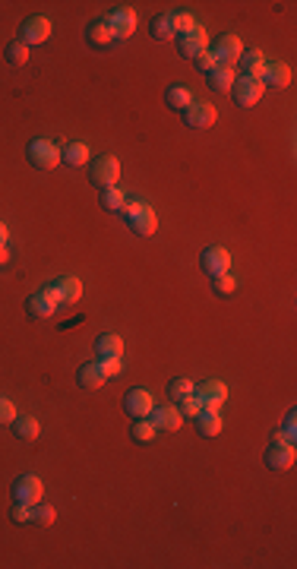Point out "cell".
I'll return each mask as SVG.
<instances>
[{
	"label": "cell",
	"mask_w": 297,
	"mask_h": 569,
	"mask_svg": "<svg viewBox=\"0 0 297 569\" xmlns=\"http://www.w3.org/2000/svg\"><path fill=\"white\" fill-rule=\"evenodd\" d=\"M95 351H98V357H120L124 355V338L114 335V332H105L95 342Z\"/></svg>",
	"instance_id": "cell-20"
},
{
	"label": "cell",
	"mask_w": 297,
	"mask_h": 569,
	"mask_svg": "<svg viewBox=\"0 0 297 569\" xmlns=\"http://www.w3.org/2000/svg\"><path fill=\"white\" fill-rule=\"evenodd\" d=\"M89 178H92V184H95L98 190L117 187V180H120V161L114 159V155H101V159H95L89 165Z\"/></svg>",
	"instance_id": "cell-3"
},
{
	"label": "cell",
	"mask_w": 297,
	"mask_h": 569,
	"mask_svg": "<svg viewBox=\"0 0 297 569\" xmlns=\"http://www.w3.org/2000/svg\"><path fill=\"white\" fill-rule=\"evenodd\" d=\"M155 433H158V427L148 421V418H136V427H133V439H136V443H152Z\"/></svg>",
	"instance_id": "cell-29"
},
{
	"label": "cell",
	"mask_w": 297,
	"mask_h": 569,
	"mask_svg": "<svg viewBox=\"0 0 297 569\" xmlns=\"http://www.w3.org/2000/svg\"><path fill=\"white\" fill-rule=\"evenodd\" d=\"M215 60H219V67H234L240 60V54H244V45H240V38L234 35V32H228V35H221L219 42L212 47Z\"/></svg>",
	"instance_id": "cell-8"
},
{
	"label": "cell",
	"mask_w": 297,
	"mask_h": 569,
	"mask_svg": "<svg viewBox=\"0 0 297 569\" xmlns=\"http://www.w3.org/2000/svg\"><path fill=\"white\" fill-rule=\"evenodd\" d=\"M193 60H197L199 73H206V76H209V73L215 70V67H219V60H215V54H212V51H202L199 57H193Z\"/></svg>",
	"instance_id": "cell-39"
},
{
	"label": "cell",
	"mask_w": 297,
	"mask_h": 569,
	"mask_svg": "<svg viewBox=\"0 0 297 569\" xmlns=\"http://www.w3.org/2000/svg\"><path fill=\"white\" fill-rule=\"evenodd\" d=\"M124 202H127V196H124V190L120 187H105L101 190V209H107V212H120Z\"/></svg>",
	"instance_id": "cell-28"
},
{
	"label": "cell",
	"mask_w": 297,
	"mask_h": 569,
	"mask_svg": "<svg viewBox=\"0 0 297 569\" xmlns=\"http://www.w3.org/2000/svg\"><path fill=\"white\" fill-rule=\"evenodd\" d=\"M107 25H111L114 38H130L136 32V10L133 6H117V10L107 16Z\"/></svg>",
	"instance_id": "cell-12"
},
{
	"label": "cell",
	"mask_w": 297,
	"mask_h": 569,
	"mask_svg": "<svg viewBox=\"0 0 297 569\" xmlns=\"http://www.w3.org/2000/svg\"><path fill=\"white\" fill-rule=\"evenodd\" d=\"M57 307H60V294H57V288H54V284L29 297V314L35 316V320H45V316H51Z\"/></svg>",
	"instance_id": "cell-11"
},
{
	"label": "cell",
	"mask_w": 297,
	"mask_h": 569,
	"mask_svg": "<svg viewBox=\"0 0 297 569\" xmlns=\"http://www.w3.org/2000/svg\"><path fill=\"white\" fill-rule=\"evenodd\" d=\"M105 374H101L98 361L95 364H83L79 367V386H86V389H98V386H105Z\"/></svg>",
	"instance_id": "cell-25"
},
{
	"label": "cell",
	"mask_w": 297,
	"mask_h": 569,
	"mask_svg": "<svg viewBox=\"0 0 297 569\" xmlns=\"http://www.w3.org/2000/svg\"><path fill=\"white\" fill-rule=\"evenodd\" d=\"M152 408H155V398H152V392H148V389L127 392V398H124V411H127V415L148 418V415H152Z\"/></svg>",
	"instance_id": "cell-14"
},
{
	"label": "cell",
	"mask_w": 297,
	"mask_h": 569,
	"mask_svg": "<svg viewBox=\"0 0 297 569\" xmlns=\"http://www.w3.org/2000/svg\"><path fill=\"white\" fill-rule=\"evenodd\" d=\"M197 427L202 437H219L221 433V415L219 411H199L197 415Z\"/></svg>",
	"instance_id": "cell-24"
},
{
	"label": "cell",
	"mask_w": 297,
	"mask_h": 569,
	"mask_svg": "<svg viewBox=\"0 0 297 569\" xmlns=\"http://www.w3.org/2000/svg\"><path fill=\"white\" fill-rule=\"evenodd\" d=\"M29 161L35 168H42V171H51V168L60 165V142L54 139H32L29 142Z\"/></svg>",
	"instance_id": "cell-2"
},
{
	"label": "cell",
	"mask_w": 297,
	"mask_h": 569,
	"mask_svg": "<svg viewBox=\"0 0 297 569\" xmlns=\"http://www.w3.org/2000/svg\"><path fill=\"white\" fill-rule=\"evenodd\" d=\"M148 421L158 427V430H177V427L184 424V415H180L177 408H152Z\"/></svg>",
	"instance_id": "cell-18"
},
{
	"label": "cell",
	"mask_w": 297,
	"mask_h": 569,
	"mask_svg": "<svg viewBox=\"0 0 297 569\" xmlns=\"http://www.w3.org/2000/svg\"><path fill=\"white\" fill-rule=\"evenodd\" d=\"M6 60H10L13 67L29 64V45H23V42H10V45H6Z\"/></svg>",
	"instance_id": "cell-31"
},
{
	"label": "cell",
	"mask_w": 297,
	"mask_h": 569,
	"mask_svg": "<svg viewBox=\"0 0 297 569\" xmlns=\"http://www.w3.org/2000/svg\"><path fill=\"white\" fill-rule=\"evenodd\" d=\"M13 430H16L19 439H38V433H42V424H38L32 415H16V421H13Z\"/></svg>",
	"instance_id": "cell-23"
},
{
	"label": "cell",
	"mask_w": 297,
	"mask_h": 569,
	"mask_svg": "<svg viewBox=\"0 0 297 569\" xmlns=\"http://www.w3.org/2000/svg\"><path fill=\"white\" fill-rule=\"evenodd\" d=\"M262 92H266V86H262L260 79H250V76L234 79V86H231V95L240 108H253L256 101L262 98Z\"/></svg>",
	"instance_id": "cell-7"
},
{
	"label": "cell",
	"mask_w": 297,
	"mask_h": 569,
	"mask_svg": "<svg viewBox=\"0 0 297 569\" xmlns=\"http://www.w3.org/2000/svg\"><path fill=\"white\" fill-rule=\"evenodd\" d=\"M177 411H180L184 418H197L199 411H202V405H199V398H197V396H184V398L177 402Z\"/></svg>",
	"instance_id": "cell-35"
},
{
	"label": "cell",
	"mask_w": 297,
	"mask_h": 569,
	"mask_svg": "<svg viewBox=\"0 0 297 569\" xmlns=\"http://www.w3.org/2000/svg\"><path fill=\"white\" fill-rule=\"evenodd\" d=\"M193 396L199 398V405L206 411H219L221 405L228 402V386L219 383V379H209V383H202V386L193 389Z\"/></svg>",
	"instance_id": "cell-4"
},
{
	"label": "cell",
	"mask_w": 297,
	"mask_h": 569,
	"mask_svg": "<svg viewBox=\"0 0 297 569\" xmlns=\"http://www.w3.org/2000/svg\"><path fill=\"white\" fill-rule=\"evenodd\" d=\"M234 291H238V279H234L231 272H225V275H219V279H215V294L225 297V294H234Z\"/></svg>",
	"instance_id": "cell-36"
},
{
	"label": "cell",
	"mask_w": 297,
	"mask_h": 569,
	"mask_svg": "<svg viewBox=\"0 0 297 569\" xmlns=\"http://www.w3.org/2000/svg\"><path fill=\"white\" fill-rule=\"evenodd\" d=\"M89 42L95 47H107L114 42V32H111V25H107V19H98V23L89 25Z\"/></svg>",
	"instance_id": "cell-27"
},
{
	"label": "cell",
	"mask_w": 297,
	"mask_h": 569,
	"mask_svg": "<svg viewBox=\"0 0 297 569\" xmlns=\"http://www.w3.org/2000/svg\"><path fill=\"white\" fill-rule=\"evenodd\" d=\"M199 269H202L206 275H212V279H219V275H225L228 269H231V253H228L225 247H209V250H202Z\"/></svg>",
	"instance_id": "cell-6"
},
{
	"label": "cell",
	"mask_w": 297,
	"mask_h": 569,
	"mask_svg": "<svg viewBox=\"0 0 297 569\" xmlns=\"http://www.w3.org/2000/svg\"><path fill=\"white\" fill-rule=\"evenodd\" d=\"M260 83L262 86H275V89H285V86H291V67L281 64V60H272V64H266Z\"/></svg>",
	"instance_id": "cell-16"
},
{
	"label": "cell",
	"mask_w": 297,
	"mask_h": 569,
	"mask_svg": "<svg viewBox=\"0 0 297 569\" xmlns=\"http://www.w3.org/2000/svg\"><path fill=\"white\" fill-rule=\"evenodd\" d=\"M165 101L174 111H187V108L193 105V95H190V89H184V86H171V89L165 92Z\"/></svg>",
	"instance_id": "cell-26"
},
{
	"label": "cell",
	"mask_w": 297,
	"mask_h": 569,
	"mask_svg": "<svg viewBox=\"0 0 297 569\" xmlns=\"http://www.w3.org/2000/svg\"><path fill=\"white\" fill-rule=\"evenodd\" d=\"M98 367H101V374L111 379V377H117L120 370H124V361H120V357H101Z\"/></svg>",
	"instance_id": "cell-37"
},
{
	"label": "cell",
	"mask_w": 297,
	"mask_h": 569,
	"mask_svg": "<svg viewBox=\"0 0 297 569\" xmlns=\"http://www.w3.org/2000/svg\"><path fill=\"white\" fill-rule=\"evenodd\" d=\"M54 288H57V294H60V304H76L79 297H83V282L79 279H60V282H54Z\"/></svg>",
	"instance_id": "cell-21"
},
{
	"label": "cell",
	"mask_w": 297,
	"mask_h": 569,
	"mask_svg": "<svg viewBox=\"0 0 297 569\" xmlns=\"http://www.w3.org/2000/svg\"><path fill=\"white\" fill-rule=\"evenodd\" d=\"M171 23H174V35H187V32H193L199 25L190 13H171Z\"/></svg>",
	"instance_id": "cell-32"
},
{
	"label": "cell",
	"mask_w": 297,
	"mask_h": 569,
	"mask_svg": "<svg viewBox=\"0 0 297 569\" xmlns=\"http://www.w3.org/2000/svg\"><path fill=\"white\" fill-rule=\"evenodd\" d=\"M89 159H92V152L86 142H70L66 149H60V161H66V165H73V168L86 165Z\"/></svg>",
	"instance_id": "cell-19"
},
{
	"label": "cell",
	"mask_w": 297,
	"mask_h": 569,
	"mask_svg": "<svg viewBox=\"0 0 297 569\" xmlns=\"http://www.w3.org/2000/svg\"><path fill=\"white\" fill-rule=\"evenodd\" d=\"M120 215H124L127 225H130L139 237H152L158 231V215H155V209L143 200H127L124 209H120Z\"/></svg>",
	"instance_id": "cell-1"
},
{
	"label": "cell",
	"mask_w": 297,
	"mask_h": 569,
	"mask_svg": "<svg viewBox=\"0 0 297 569\" xmlns=\"http://www.w3.org/2000/svg\"><path fill=\"white\" fill-rule=\"evenodd\" d=\"M54 519H57V510H54V506H38V503L32 506V522L48 528V525H54Z\"/></svg>",
	"instance_id": "cell-33"
},
{
	"label": "cell",
	"mask_w": 297,
	"mask_h": 569,
	"mask_svg": "<svg viewBox=\"0 0 297 569\" xmlns=\"http://www.w3.org/2000/svg\"><path fill=\"white\" fill-rule=\"evenodd\" d=\"M152 35L158 38V42H168V38H174V23H171V13H161L158 19L152 23Z\"/></svg>",
	"instance_id": "cell-30"
},
{
	"label": "cell",
	"mask_w": 297,
	"mask_h": 569,
	"mask_svg": "<svg viewBox=\"0 0 297 569\" xmlns=\"http://www.w3.org/2000/svg\"><path fill=\"white\" fill-rule=\"evenodd\" d=\"M42 493H45V484L38 474H23V478H16V484H13V497H16V503H42Z\"/></svg>",
	"instance_id": "cell-5"
},
{
	"label": "cell",
	"mask_w": 297,
	"mask_h": 569,
	"mask_svg": "<svg viewBox=\"0 0 297 569\" xmlns=\"http://www.w3.org/2000/svg\"><path fill=\"white\" fill-rule=\"evenodd\" d=\"M6 237H10V231H6V225L0 222V243H4V247H6Z\"/></svg>",
	"instance_id": "cell-42"
},
{
	"label": "cell",
	"mask_w": 297,
	"mask_h": 569,
	"mask_svg": "<svg viewBox=\"0 0 297 569\" xmlns=\"http://www.w3.org/2000/svg\"><path fill=\"white\" fill-rule=\"evenodd\" d=\"M177 47L184 57H199L202 51H209V32L197 25L193 32H187V35H177Z\"/></svg>",
	"instance_id": "cell-15"
},
{
	"label": "cell",
	"mask_w": 297,
	"mask_h": 569,
	"mask_svg": "<svg viewBox=\"0 0 297 569\" xmlns=\"http://www.w3.org/2000/svg\"><path fill=\"white\" fill-rule=\"evenodd\" d=\"M184 117L190 127L206 130V127H212L215 120H219V111H215V105H209V101H193V105L184 111Z\"/></svg>",
	"instance_id": "cell-13"
},
{
	"label": "cell",
	"mask_w": 297,
	"mask_h": 569,
	"mask_svg": "<svg viewBox=\"0 0 297 569\" xmlns=\"http://www.w3.org/2000/svg\"><path fill=\"white\" fill-rule=\"evenodd\" d=\"M193 389H197V386H193L190 379H184V377H180V379H171V386H168V392H171L177 402H180L184 396H193Z\"/></svg>",
	"instance_id": "cell-34"
},
{
	"label": "cell",
	"mask_w": 297,
	"mask_h": 569,
	"mask_svg": "<svg viewBox=\"0 0 297 569\" xmlns=\"http://www.w3.org/2000/svg\"><path fill=\"white\" fill-rule=\"evenodd\" d=\"M240 70H244V76H250V79H262V70H266V57H262V51H244L240 54Z\"/></svg>",
	"instance_id": "cell-17"
},
{
	"label": "cell",
	"mask_w": 297,
	"mask_h": 569,
	"mask_svg": "<svg viewBox=\"0 0 297 569\" xmlns=\"http://www.w3.org/2000/svg\"><path fill=\"white\" fill-rule=\"evenodd\" d=\"M234 67H215L212 73H209V86H212L215 92H231L234 86Z\"/></svg>",
	"instance_id": "cell-22"
},
{
	"label": "cell",
	"mask_w": 297,
	"mask_h": 569,
	"mask_svg": "<svg viewBox=\"0 0 297 569\" xmlns=\"http://www.w3.org/2000/svg\"><path fill=\"white\" fill-rule=\"evenodd\" d=\"M4 263H10V250H6L4 243H0V266H4Z\"/></svg>",
	"instance_id": "cell-41"
},
{
	"label": "cell",
	"mask_w": 297,
	"mask_h": 569,
	"mask_svg": "<svg viewBox=\"0 0 297 569\" xmlns=\"http://www.w3.org/2000/svg\"><path fill=\"white\" fill-rule=\"evenodd\" d=\"M13 522H32V506L29 503H16V506H13Z\"/></svg>",
	"instance_id": "cell-40"
},
{
	"label": "cell",
	"mask_w": 297,
	"mask_h": 569,
	"mask_svg": "<svg viewBox=\"0 0 297 569\" xmlns=\"http://www.w3.org/2000/svg\"><path fill=\"white\" fill-rule=\"evenodd\" d=\"M294 459H297L294 443H288V439H275V443L269 446V452H266V465H269L272 471H285V469H291Z\"/></svg>",
	"instance_id": "cell-10"
},
{
	"label": "cell",
	"mask_w": 297,
	"mask_h": 569,
	"mask_svg": "<svg viewBox=\"0 0 297 569\" xmlns=\"http://www.w3.org/2000/svg\"><path fill=\"white\" fill-rule=\"evenodd\" d=\"M19 32H23V35H19L23 45H45L51 38V19L48 16H29Z\"/></svg>",
	"instance_id": "cell-9"
},
{
	"label": "cell",
	"mask_w": 297,
	"mask_h": 569,
	"mask_svg": "<svg viewBox=\"0 0 297 569\" xmlns=\"http://www.w3.org/2000/svg\"><path fill=\"white\" fill-rule=\"evenodd\" d=\"M16 415H19L16 405H13L10 398L0 396V427H4V424H13V421H16Z\"/></svg>",
	"instance_id": "cell-38"
}]
</instances>
